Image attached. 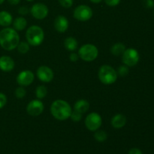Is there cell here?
I'll return each mask as SVG.
<instances>
[{"label":"cell","instance_id":"cell-1","mask_svg":"<svg viewBox=\"0 0 154 154\" xmlns=\"http://www.w3.org/2000/svg\"><path fill=\"white\" fill-rule=\"evenodd\" d=\"M20 36L14 29L5 28L0 31V46L5 51H12L17 47Z\"/></svg>","mask_w":154,"mask_h":154},{"label":"cell","instance_id":"cell-2","mask_svg":"<svg viewBox=\"0 0 154 154\" xmlns=\"http://www.w3.org/2000/svg\"><path fill=\"white\" fill-rule=\"evenodd\" d=\"M51 112L57 120H66L70 117L72 110L67 102L63 99H57L51 105Z\"/></svg>","mask_w":154,"mask_h":154},{"label":"cell","instance_id":"cell-3","mask_svg":"<svg viewBox=\"0 0 154 154\" xmlns=\"http://www.w3.org/2000/svg\"><path fill=\"white\" fill-rule=\"evenodd\" d=\"M26 41L32 46H38L43 42L45 38V33L42 27L38 26H32L26 32Z\"/></svg>","mask_w":154,"mask_h":154},{"label":"cell","instance_id":"cell-4","mask_svg":"<svg viewBox=\"0 0 154 154\" xmlns=\"http://www.w3.org/2000/svg\"><path fill=\"white\" fill-rule=\"evenodd\" d=\"M98 75L99 81L106 85H110L115 83L118 77V74L115 69L108 65L101 66Z\"/></svg>","mask_w":154,"mask_h":154},{"label":"cell","instance_id":"cell-5","mask_svg":"<svg viewBox=\"0 0 154 154\" xmlns=\"http://www.w3.org/2000/svg\"><path fill=\"white\" fill-rule=\"evenodd\" d=\"M99 55V51L95 45L87 44L81 47L78 51V56L86 62H92L96 60Z\"/></svg>","mask_w":154,"mask_h":154},{"label":"cell","instance_id":"cell-6","mask_svg":"<svg viewBox=\"0 0 154 154\" xmlns=\"http://www.w3.org/2000/svg\"><path fill=\"white\" fill-rule=\"evenodd\" d=\"M139 54L138 51L133 48L126 49L123 54H122V61L123 64L126 65L128 67H133L139 61Z\"/></svg>","mask_w":154,"mask_h":154},{"label":"cell","instance_id":"cell-7","mask_svg":"<svg viewBox=\"0 0 154 154\" xmlns=\"http://www.w3.org/2000/svg\"><path fill=\"white\" fill-rule=\"evenodd\" d=\"M93 12L91 8L85 5L78 6L74 11V17L79 21H87L93 17Z\"/></svg>","mask_w":154,"mask_h":154},{"label":"cell","instance_id":"cell-8","mask_svg":"<svg viewBox=\"0 0 154 154\" xmlns=\"http://www.w3.org/2000/svg\"><path fill=\"white\" fill-rule=\"evenodd\" d=\"M102 120L101 116L98 113H90L85 119V125L87 129L91 132L98 130L102 126Z\"/></svg>","mask_w":154,"mask_h":154},{"label":"cell","instance_id":"cell-9","mask_svg":"<svg viewBox=\"0 0 154 154\" xmlns=\"http://www.w3.org/2000/svg\"><path fill=\"white\" fill-rule=\"evenodd\" d=\"M30 12L35 19L43 20L48 15L49 10L46 5L43 3H36L32 6Z\"/></svg>","mask_w":154,"mask_h":154},{"label":"cell","instance_id":"cell-10","mask_svg":"<svg viewBox=\"0 0 154 154\" xmlns=\"http://www.w3.org/2000/svg\"><path fill=\"white\" fill-rule=\"evenodd\" d=\"M36 75H37L38 78L44 83H50L52 81L54 76L52 69L45 66H40L38 69Z\"/></svg>","mask_w":154,"mask_h":154},{"label":"cell","instance_id":"cell-11","mask_svg":"<svg viewBox=\"0 0 154 154\" xmlns=\"http://www.w3.org/2000/svg\"><path fill=\"white\" fill-rule=\"evenodd\" d=\"M34 74L30 70H24L19 73L17 77V82L22 87L30 85L34 81Z\"/></svg>","mask_w":154,"mask_h":154},{"label":"cell","instance_id":"cell-12","mask_svg":"<svg viewBox=\"0 0 154 154\" xmlns=\"http://www.w3.org/2000/svg\"><path fill=\"white\" fill-rule=\"evenodd\" d=\"M44 104L38 99L32 100L26 106V111L31 116H38L43 112Z\"/></svg>","mask_w":154,"mask_h":154},{"label":"cell","instance_id":"cell-13","mask_svg":"<svg viewBox=\"0 0 154 154\" xmlns=\"http://www.w3.org/2000/svg\"><path fill=\"white\" fill-rule=\"evenodd\" d=\"M69 20L66 17L59 15L54 20V28L59 32H65L69 29Z\"/></svg>","mask_w":154,"mask_h":154},{"label":"cell","instance_id":"cell-14","mask_svg":"<svg viewBox=\"0 0 154 154\" xmlns=\"http://www.w3.org/2000/svg\"><path fill=\"white\" fill-rule=\"evenodd\" d=\"M14 61L11 57L2 56V57H0V69L3 72H11L14 69Z\"/></svg>","mask_w":154,"mask_h":154},{"label":"cell","instance_id":"cell-15","mask_svg":"<svg viewBox=\"0 0 154 154\" xmlns=\"http://www.w3.org/2000/svg\"><path fill=\"white\" fill-rule=\"evenodd\" d=\"M111 125L115 129H120L126 123V117L123 114H116L111 119Z\"/></svg>","mask_w":154,"mask_h":154},{"label":"cell","instance_id":"cell-16","mask_svg":"<svg viewBox=\"0 0 154 154\" xmlns=\"http://www.w3.org/2000/svg\"><path fill=\"white\" fill-rule=\"evenodd\" d=\"M13 23V17L9 12L6 11H0V26L8 27Z\"/></svg>","mask_w":154,"mask_h":154},{"label":"cell","instance_id":"cell-17","mask_svg":"<svg viewBox=\"0 0 154 154\" xmlns=\"http://www.w3.org/2000/svg\"><path fill=\"white\" fill-rule=\"evenodd\" d=\"M90 108V103L85 99H79L75 102L74 110L81 114H85Z\"/></svg>","mask_w":154,"mask_h":154},{"label":"cell","instance_id":"cell-18","mask_svg":"<svg viewBox=\"0 0 154 154\" xmlns=\"http://www.w3.org/2000/svg\"><path fill=\"white\" fill-rule=\"evenodd\" d=\"M27 26V21L23 17L16 18L13 22V26L16 31H22L26 29Z\"/></svg>","mask_w":154,"mask_h":154},{"label":"cell","instance_id":"cell-19","mask_svg":"<svg viewBox=\"0 0 154 154\" xmlns=\"http://www.w3.org/2000/svg\"><path fill=\"white\" fill-rule=\"evenodd\" d=\"M65 48L69 51H74L78 48V43L76 39L73 37H68L64 42Z\"/></svg>","mask_w":154,"mask_h":154},{"label":"cell","instance_id":"cell-20","mask_svg":"<svg viewBox=\"0 0 154 154\" xmlns=\"http://www.w3.org/2000/svg\"><path fill=\"white\" fill-rule=\"evenodd\" d=\"M126 51V46L122 43H117L111 48V54L115 56H120Z\"/></svg>","mask_w":154,"mask_h":154},{"label":"cell","instance_id":"cell-21","mask_svg":"<svg viewBox=\"0 0 154 154\" xmlns=\"http://www.w3.org/2000/svg\"><path fill=\"white\" fill-rule=\"evenodd\" d=\"M35 94L37 96L38 99H43L48 94V90H47V87L44 85L38 86V87L36 88L35 90Z\"/></svg>","mask_w":154,"mask_h":154},{"label":"cell","instance_id":"cell-22","mask_svg":"<svg viewBox=\"0 0 154 154\" xmlns=\"http://www.w3.org/2000/svg\"><path fill=\"white\" fill-rule=\"evenodd\" d=\"M94 138L99 142H103L108 138V135L104 130H96L94 134Z\"/></svg>","mask_w":154,"mask_h":154},{"label":"cell","instance_id":"cell-23","mask_svg":"<svg viewBox=\"0 0 154 154\" xmlns=\"http://www.w3.org/2000/svg\"><path fill=\"white\" fill-rule=\"evenodd\" d=\"M17 48L19 53H20L22 54H25L29 51V44L26 42H19Z\"/></svg>","mask_w":154,"mask_h":154},{"label":"cell","instance_id":"cell-24","mask_svg":"<svg viewBox=\"0 0 154 154\" xmlns=\"http://www.w3.org/2000/svg\"><path fill=\"white\" fill-rule=\"evenodd\" d=\"M26 94V91L23 87H18L15 90V96L18 99H22V98L25 97Z\"/></svg>","mask_w":154,"mask_h":154},{"label":"cell","instance_id":"cell-25","mask_svg":"<svg viewBox=\"0 0 154 154\" xmlns=\"http://www.w3.org/2000/svg\"><path fill=\"white\" fill-rule=\"evenodd\" d=\"M117 71H118L117 74H119V75H120L121 77H125L129 73V68L126 65H123V66H120Z\"/></svg>","mask_w":154,"mask_h":154},{"label":"cell","instance_id":"cell-26","mask_svg":"<svg viewBox=\"0 0 154 154\" xmlns=\"http://www.w3.org/2000/svg\"><path fill=\"white\" fill-rule=\"evenodd\" d=\"M70 117L72 118V120H73V121L78 122L81 120V118H82V114L74 110V111L72 112Z\"/></svg>","mask_w":154,"mask_h":154},{"label":"cell","instance_id":"cell-27","mask_svg":"<svg viewBox=\"0 0 154 154\" xmlns=\"http://www.w3.org/2000/svg\"><path fill=\"white\" fill-rule=\"evenodd\" d=\"M61 6L65 8H69L73 5V0H58Z\"/></svg>","mask_w":154,"mask_h":154},{"label":"cell","instance_id":"cell-28","mask_svg":"<svg viewBox=\"0 0 154 154\" xmlns=\"http://www.w3.org/2000/svg\"><path fill=\"white\" fill-rule=\"evenodd\" d=\"M6 103H7V97L4 93H0V109L5 107Z\"/></svg>","mask_w":154,"mask_h":154},{"label":"cell","instance_id":"cell-29","mask_svg":"<svg viewBox=\"0 0 154 154\" xmlns=\"http://www.w3.org/2000/svg\"><path fill=\"white\" fill-rule=\"evenodd\" d=\"M105 2L111 7H114L120 4V0H105Z\"/></svg>","mask_w":154,"mask_h":154},{"label":"cell","instance_id":"cell-30","mask_svg":"<svg viewBox=\"0 0 154 154\" xmlns=\"http://www.w3.org/2000/svg\"><path fill=\"white\" fill-rule=\"evenodd\" d=\"M143 5L147 8H153L154 7L153 0H143Z\"/></svg>","mask_w":154,"mask_h":154},{"label":"cell","instance_id":"cell-31","mask_svg":"<svg viewBox=\"0 0 154 154\" xmlns=\"http://www.w3.org/2000/svg\"><path fill=\"white\" fill-rule=\"evenodd\" d=\"M18 12H19L20 14L21 15H26L28 14L29 12V9L27 8L26 7H20L19 8V10H18Z\"/></svg>","mask_w":154,"mask_h":154},{"label":"cell","instance_id":"cell-32","mask_svg":"<svg viewBox=\"0 0 154 154\" xmlns=\"http://www.w3.org/2000/svg\"><path fill=\"white\" fill-rule=\"evenodd\" d=\"M69 58H70V60L72 62H76L78 60V58H79V56L78 54H75V53H72V54H70L69 56Z\"/></svg>","mask_w":154,"mask_h":154},{"label":"cell","instance_id":"cell-33","mask_svg":"<svg viewBox=\"0 0 154 154\" xmlns=\"http://www.w3.org/2000/svg\"><path fill=\"white\" fill-rule=\"evenodd\" d=\"M128 154H143L141 150L138 148H132L129 151Z\"/></svg>","mask_w":154,"mask_h":154},{"label":"cell","instance_id":"cell-34","mask_svg":"<svg viewBox=\"0 0 154 154\" xmlns=\"http://www.w3.org/2000/svg\"><path fill=\"white\" fill-rule=\"evenodd\" d=\"M9 4L12 5H16L19 4L20 0H8Z\"/></svg>","mask_w":154,"mask_h":154},{"label":"cell","instance_id":"cell-35","mask_svg":"<svg viewBox=\"0 0 154 154\" xmlns=\"http://www.w3.org/2000/svg\"><path fill=\"white\" fill-rule=\"evenodd\" d=\"M90 1H91L93 3H96V4H98V3L101 2L102 0H90Z\"/></svg>","mask_w":154,"mask_h":154},{"label":"cell","instance_id":"cell-36","mask_svg":"<svg viewBox=\"0 0 154 154\" xmlns=\"http://www.w3.org/2000/svg\"><path fill=\"white\" fill-rule=\"evenodd\" d=\"M4 2H5V0H0V5L2 4V3Z\"/></svg>","mask_w":154,"mask_h":154},{"label":"cell","instance_id":"cell-37","mask_svg":"<svg viewBox=\"0 0 154 154\" xmlns=\"http://www.w3.org/2000/svg\"><path fill=\"white\" fill-rule=\"evenodd\" d=\"M26 1H28V2H32V1H34V0H26Z\"/></svg>","mask_w":154,"mask_h":154}]
</instances>
